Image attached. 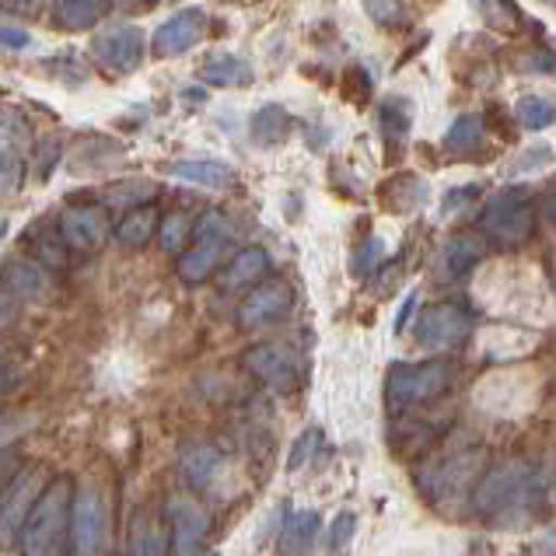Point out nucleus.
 I'll return each mask as SVG.
<instances>
[{"label": "nucleus", "instance_id": "22", "mask_svg": "<svg viewBox=\"0 0 556 556\" xmlns=\"http://www.w3.org/2000/svg\"><path fill=\"white\" fill-rule=\"evenodd\" d=\"M266 269H269V256L260 245H249V249L238 252V256L231 260V266L220 274V283H225L228 291H242V288H249V283L263 280Z\"/></svg>", "mask_w": 556, "mask_h": 556}, {"label": "nucleus", "instance_id": "35", "mask_svg": "<svg viewBox=\"0 0 556 556\" xmlns=\"http://www.w3.org/2000/svg\"><path fill=\"white\" fill-rule=\"evenodd\" d=\"M22 189V157L14 151H0V197H11Z\"/></svg>", "mask_w": 556, "mask_h": 556}, {"label": "nucleus", "instance_id": "7", "mask_svg": "<svg viewBox=\"0 0 556 556\" xmlns=\"http://www.w3.org/2000/svg\"><path fill=\"white\" fill-rule=\"evenodd\" d=\"M102 490L94 483H77L71 497V553L74 556H99L102 549Z\"/></svg>", "mask_w": 556, "mask_h": 556}, {"label": "nucleus", "instance_id": "11", "mask_svg": "<svg viewBox=\"0 0 556 556\" xmlns=\"http://www.w3.org/2000/svg\"><path fill=\"white\" fill-rule=\"evenodd\" d=\"M291 305H294V291L288 280H263L245 294L242 308H238V323H242V329H260L266 323L283 319Z\"/></svg>", "mask_w": 556, "mask_h": 556}, {"label": "nucleus", "instance_id": "44", "mask_svg": "<svg viewBox=\"0 0 556 556\" xmlns=\"http://www.w3.org/2000/svg\"><path fill=\"white\" fill-rule=\"evenodd\" d=\"M549 157H553V151H549L546 144H539L535 151H529V154H526V162H518V165H515V172H526V168H539V165H546V162H549Z\"/></svg>", "mask_w": 556, "mask_h": 556}, {"label": "nucleus", "instance_id": "54", "mask_svg": "<svg viewBox=\"0 0 556 556\" xmlns=\"http://www.w3.org/2000/svg\"><path fill=\"white\" fill-rule=\"evenodd\" d=\"M549 4H556V0H549Z\"/></svg>", "mask_w": 556, "mask_h": 556}, {"label": "nucleus", "instance_id": "19", "mask_svg": "<svg viewBox=\"0 0 556 556\" xmlns=\"http://www.w3.org/2000/svg\"><path fill=\"white\" fill-rule=\"evenodd\" d=\"M4 280L14 298H25V301H46L50 298V274H46V266L36 263V260H18L14 256L8 266H4Z\"/></svg>", "mask_w": 556, "mask_h": 556}, {"label": "nucleus", "instance_id": "18", "mask_svg": "<svg viewBox=\"0 0 556 556\" xmlns=\"http://www.w3.org/2000/svg\"><path fill=\"white\" fill-rule=\"evenodd\" d=\"M220 463H225V458H220V452L214 448V444L193 441V444H186L182 455H179V472L193 490H206L217 480Z\"/></svg>", "mask_w": 556, "mask_h": 556}, {"label": "nucleus", "instance_id": "46", "mask_svg": "<svg viewBox=\"0 0 556 556\" xmlns=\"http://www.w3.org/2000/svg\"><path fill=\"white\" fill-rule=\"evenodd\" d=\"M472 197H476V189H472V186H466V189H455V193H448V197H444V214H452L455 206L469 203Z\"/></svg>", "mask_w": 556, "mask_h": 556}, {"label": "nucleus", "instance_id": "17", "mask_svg": "<svg viewBox=\"0 0 556 556\" xmlns=\"http://www.w3.org/2000/svg\"><path fill=\"white\" fill-rule=\"evenodd\" d=\"M486 256V245L480 238H469V235H458L448 238L438 252V277L441 280H455V277H466L469 269Z\"/></svg>", "mask_w": 556, "mask_h": 556}, {"label": "nucleus", "instance_id": "13", "mask_svg": "<svg viewBox=\"0 0 556 556\" xmlns=\"http://www.w3.org/2000/svg\"><path fill=\"white\" fill-rule=\"evenodd\" d=\"M242 364L249 375H256L263 386L277 392H291L298 386V364L294 357L277 343H256L242 354Z\"/></svg>", "mask_w": 556, "mask_h": 556}, {"label": "nucleus", "instance_id": "33", "mask_svg": "<svg viewBox=\"0 0 556 556\" xmlns=\"http://www.w3.org/2000/svg\"><path fill=\"white\" fill-rule=\"evenodd\" d=\"M323 448V431H315V427H308L305 434H301L294 444H291V455H288V472H301L315 455H319Z\"/></svg>", "mask_w": 556, "mask_h": 556}, {"label": "nucleus", "instance_id": "12", "mask_svg": "<svg viewBox=\"0 0 556 556\" xmlns=\"http://www.w3.org/2000/svg\"><path fill=\"white\" fill-rule=\"evenodd\" d=\"M203 31H206V14L200 8L176 11L168 22L157 25L154 39H151V50L162 60L182 56L186 50H193V46L203 39Z\"/></svg>", "mask_w": 556, "mask_h": 556}, {"label": "nucleus", "instance_id": "55", "mask_svg": "<svg viewBox=\"0 0 556 556\" xmlns=\"http://www.w3.org/2000/svg\"><path fill=\"white\" fill-rule=\"evenodd\" d=\"M0 357H4V354H0Z\"/></svg>", "mask_w": 556, "mask_h": 556}, {"label": "nucleus", "instance_id": "41", "mask_svg": "<svg viewBox=\"0 0 556 556\" xmlns=\"http://www.w3.org/2000/svg\"><path fill=\"white\" fill-rule=\"evenodd\" d=\"M0 46H8V50H25V46H31V36L18 25H0Z\"/></svg>", "mask_w": 556, "mask_h": 556}, {"label": "nucleus", "instance_id": "24", "mask_svg": "<svg viewBox=\"0 0 556 556\" xmlns=\"http://www.w3.org/2000/svg\"><path fill=\"white\" fill-rule=\"evenodd\" d=\"M217 263H220V245L200 242L197 238V245H189L179 256V280L182 283H203L217 269Z\"/></svg>", "mask_w": 556, "mask_h": 556}, {"label": "nucleus", "instance_id": "40", "mask_svg": "<svg viewBox=\"0 0 556 556\" xmlns=\"http://www.w3.org/2000/svg\"><path fill=\"white\" fill-rule=\"evenodd\" d=\"M56 157H60V140L50 137V140H46V144L39 148V179H50V176H53Z\"/></svg>", "mask_w": 556, "mask_h": 556}, {"label": "nucleus", "instance_id": "52", "mask_svg": "<svg viewBox=\"0 0 556 556\" xmlns=\"http://www.w3.org/2000/svg\"><path fill=\"white\" fill-rule=\"evenodd\" d=\"M549 217H553V220H556V197H553V200H549Z\"/></svg>", "mask_w": 556, "mask_h": 556}, {"label": "nucleus", "instance_id": "42", "mask_svg": "<svg viewBox=\"0 0 556 556\" xmlns=\"http://www.w3.org/2000/svg\"><path fill=\"white\" fill-rule=\"evenodd\" d=\"M18 469H22V458L18 455H14L11 448L0 452V494H4V486L11 483V476L18 472Z\"/></svg>", "mask_w": 556, "mask_h": 556}, {"label": "nucleus", "instance_id": "5", "mask_svg": "<svg viewBox=\"0 0 556 556\" xmlns=\"http://www.w3.org/2000/svg\"><path fill=\"white\" fill-rule=\"evenodd\" d=\"M476 469H480V458H476L472 452L448 455V458H441V463L420 466L417 486L434 507H448V504H458L466 497V490L476 483Z\"/></svg>", "mask_w": 556, "mask_h": 556}, {"label": "nucleus", "instance_id": "28", "mask_svg": "<svg viewBox=\"0 0 556 556\" xmlns=\"http://www.w3.org/2000/svg\"><path fill=\"white\" fill-rule=\"evenodd\" d=\"M154 200V186L144 182V179H123V182H113L105 189V203L116 206V211H134V206H144Z\"/></svg>", "mask_w": 556, "mask_h": 556}, {"label": "nucleus", "instance_id": "3", "mask_svg": "<svg viewBox=\"0 0 556 556\" xmlns=\"http://www.w3.org/2000/svg\"><path fill=\"white\" fill-rule=\"evenodd\" d=\"M452 368L444 361H424V364H392L386 378V400L392 413L417 409L424 403H434L448 389Z\"/></svg>", "mask_w": 556, "mask_h": 556}, {"label": "nucleus", "instance_id": "23", "mask_svg": "<svg viewBox=\"0 0 556 556\" xmlns=\"http://www.w3.org/2000/svg\"><path fill=\"white\" fill-rule=\"evenodd\" d=\"M203 81L214 88H238L252 81V67L235 53H214L203 63Z\"/></svg>", "mask_w": 556, "mask_h": 556}, {"label": "nucleus", "instance_id": "49", "mask_svg": "<svg viewBox=\"0 0 556 556\" xmlns=\"http://www.w3.org/2000/svg\"><path fill=\"white\" fill-rule=\"evenodd\" d=\"M539 549H543L546 556H556V529H549L543 539H539Z\"/></svg>", "mask_w": 556, "mask_h": 556}, {"label": "nucleus", "instance_id": "27", "mask_svg": "<svg viewBox=\"0 0 556 556\" xmlns=\"http://www.w3.org/2000/svg\"><path fill=\"white\" fill-rule=\"evenodd\" d=\"M483 144V119L480 116H458L452 126H448V134H444V148H448L452 154H469Z\"/></svg>", "mask_w": 556, "mask_h": 556}, {"label": "nucleus", "instance_id": "14", "mask_svg": "<svg viewBox=\"0 0 556 556\" xmlns=\"http://www.w3.org/2000/svg\"><path fill=\"white\" fill-rule=\"evenodd\" d=\"M105 235H109V220L99 206H71V211L60 214V238L67 249L91 252L105 242Z\"/></svg>", "mask_w": 556, "mask_h": 556}, {"label": "nucleus", "instance_id": "30", "mask_svg": "<svg viewBox=\"0 0 556 556\" xmlns=\"http://www.w3.org/2000/svg\"><path fill=\"white\" fill-rule=\"evenodd\" d=\"M378 123L386 130L389 140H403L409 134V123H413V109L406 99H386L378 109Z\"/></svg>", "mask_w": 556, "mask_h": 556}, {"label": "nucleus", "instance_id": "39", "mask_svg": "<svg viewBox=\"0 0 556 556\" xmlns=\"http://www.w3.org/2000/svg\"><path fill=\"white\" fill-rule=\"evenodd\" d=\"M518 71H526V74H556V56H549V53L521 56L518 60Z\"/></svg>", "mask_w": 556, "mask_h": 556}, {"label": "nucleus", "instance_id": "53", "mask_svg": "<svg viewBox=\"0 0 556 556\" xmlns=\"http://www.w3.org/2000/svg\"><path fill=\"white\" fill-rule=\"evenodd\" d=\"M189 556H203V553H197V549H193V553H189Z\"/></svg>", "mask_w": 556, "mask_h": 556}, {"label": "nucleus", "instance_id": "16", "mask_svg": "<svg viewBox=\"0 0 556 556\" xmlns=\"http://www.w3.org/2000/svg\"><path fill=\"white\" fill-rule=\"evenodd\" d=\"M165 172L172 179L200 189H225L235 182V168L228 162H220V157H179Z\"/></svg>", "mask_w": 556, "mask_h": 556}, {"label": "nucleus", "instance_id": "43", "mask_svg": "<svg viewBox=\"0 0 556 556\" xmlns=\"http://www.w3.org/2000/svg\"><path fill=\"white\" fill-rule=\"evenodd\" d=\"M18 312H22V298L0 294V329H8L14 319H18Z\"/></svg>", "mask_w": 556, "mask_h": 556}, {"label": "nucleus", "instance_id": "9", "mask_svg": "<svg viewBox=\"0 0 556 556\" xmlns=\"http://www.w3.org/2000/svg\"><path fill=\"white\" fill-rule=\"evenodd\" d=\"M91 53L109 74H130L144 60V31L137 25H113L91 42Z\"/></svg>", "mask_w": 556, "mask_h": 556}, {"label": "nucleus", "instance_id": "4", "mask_svg": "<svg viewBox=\"0 0 556 556\" xmlns=\"http://www.w3.org/2000/svg\"><path fill=\"white\" fill-rule=\"evenodd\" d=\"M46 486V469L39 463H28L11 476V483L0 494V546H18V535L25 529V518L31 515L39 494Z\"/></svg>", "mask_w": 556, "mask_h": 556}, {"label": "nucleus", "instance_id": "48", "mask_svg": "<svg viewBox=\"0 0 556 556\" xmlns=\"http://www.w3.org/2000/svg\"><path fill=\"white\" fill-rule=\"evenodd\" d=\"M11 381H14V368H11L4 357H0V392L11 389Z\"/></svg>", "mask_w": 556, "mask_h": 556}, {"label": "nucleus", "instance_id": "21", "mask_svg": "<svg viewBox=\"0 0 556 556\" xmlns=\"http://www.w3.org/2000/svg\"><path fill=\"white\" fill-rule=\"evenodd\" d=\"M288 134H291V113L277 102L256 109L249 119V137H252V144H260V148H277L288 140Z\"/></svg>", "mask_w": 556, "mask_h": 556}, {"label": "nucleus", "instance_id": "20", "mask_svg": "<svg viewBox=\"0 0 556 556\" xmlns=\"http://www.w3.org/2000/svg\"><path fill=\"white\" fill-rule=\"evenodd\" d=\"M323 521L315 511H291L280 529V556H312L315 543H319Z\"/></svg>", "mask_w": 556, "mask_h": 556}, {"label": "nucleus", "instance_id": "34", "mask_svg": "<svg viewBox=\"0 0 556 556\" xmlns=\"http://www.w3.org/2000/svg\"><path fill=\"white\" fill-rule=\"evenodd\" d=\"M354 532H357V515L354 511H340L337 518H332V526L326 532V549L337 556L343 553L346 546L354 543Z\"/></svg>", "mask_w": 556, "mask_h": 556}, {"label": "nucleus", "instance_id": "32", "mask_svg": "<svg viewBox=\"0 0 556 556\" xmlns=\"http://www.w3.org/2000/svg\"><path fill=\"white\" fill-rule=\"evenodd\" d=\"M189 235H193V225H189V217L182 211L165 214L162 220H157V245H162L165 252H179Z\"/></svg>", "mask_w": 556, "mask_h": 556}, {"label": "nucleus", "instance_id": "50", "mask_svg": "<svg viewBox=\"0 0 556 556\" xmlns=\"http://www.w3.org/2000/svg\"><path fill=\"white\" fill-rule=\"evenodd\" d=\"M14 431V424H11V417H4V413H0V444L8 441V434Z\"/></svg>", "mask_w": 556, "mask_h": 556}, {"label": "nucleus", "instance_id": "26", "mask_svg": "<svg viewBox=\"0 0 556 556\" xmlns=\"http://www.w3.org/2000/svg\"><path fill=\"white\" fill-rule=\"evenodd\" d=\"M113 4V0H56V25L67 28V31H81L91 28L94 22L102 18V11Z\"/></svg>", "mask_w": 556, "mask_h": 556}, {"label": "nucleus", "instance_id": "37", "mask_svg": "<svg viewBox=\"0 0 556 556\" xmlns=\"http://www.w3.org/2000/svg\"><path fill=\"white\" fill-rule=\"evenodd\" d=\"M381 256H386V245H381V238H368L357 252H354V274L357 277H368L371 269H378Z\"/></svg>", "mask_w": 556, "mask_h": 556}, {"label": "nucleus", "instance_id": "15", "mask_svg": "<svg viewBox=\"0 0 556 556\" xmlns=\"http://www.w3.org/2000/svg\"><path fill=\"white\" fill-rule=\"evenodd\" d=\"M172 532L165 515L157 511H137L126 535V556H168Z\"/></svg>", "mask_w": 556, "mask_h": 556}, {"label": "nucleus", "instance_id": "45", "mask_svg": "<svg viewBox=\"0 0 556 556\" xmlns=\"http://www.w3.org/2000/svg\"><path fill=\"white\" fill-rule=\"evenodd\" d=\"M39 8H42V0H0V11H11V14H31Z\"/></svg>", "mask_w": 556, "mask_h": 556}, {"label": "nucleus", "instance_id": "36", "mask_svg": "<svg viewBox=\"0 0 556 556\" xmlns=\"http://www.w3.org/2000/svg\"><path fill=\"white\" fill-rule=\"evenodd\" d=\"M231 235V228H228V220H225V214H203L200 217V225L193 228V238H200V242H217V245H225V238Z\"/></svg>", "mask_w": 556, "mask_h": 556}, {"label": "nucleus", "instance_id": "2", "mask_svg": "<svg viewBox=\"0 0 556 556\" xmlns=\"http://www.w3.org/2000/svg\"><path fill=\"white\" fill-rule=\"evenodd\" d=\"M71 476H56L42 486V494L25 518L18 535L22 556H67L71 553Z\"/></svg>", "mask_w": 556, "mask_h": 556}, {"label": "nucleus", "instance_id": "1", "mask_svg": "<svg viewBox=\"0 0 556 556\" xmlns=\"http://www.w3.org/2000/svg\"><path fill=\"white\" fill-rule=\"evenodd\" d=\"M539 504H543V483H539V469L526 458H504L494 469H486L472 490L476 515L501 521V526L539 515Z\"/></svg>", "mask_w": 556, "mask_h": 556}, {"label": "nucleus", "instance_id": "25", "mask_svg": "<svg viewBox=\"0 0 556 556\" xmlns=\"http://www.w3.org/2000/svg\"><path fill=\"white\" fill-rule=\"evenodd\" d=\"M157 231V211L151 203L144 206H134V211H126L123 220L116 225V238L126 245V249H140L151 242V235Z\"/></svg>", "mask_w": 556, "mask_h": 556}, {"label": "nucleus", "instance_id": "47", "mask_svg": "<svg viewBox=\"0 0 556 556\" xmlns=\"http://www.w3.org/2000/svg\"><path fill=\"white\" fill-rule=\"evenodd\" d=\"M413 305H417V294H409V298L403 301V308H400V315H395V332H403V329H406V319H409V312H413Z\"/></svg>", "mask_w": 556, "mask_h": 556}, {"label": "nucleus", "instance_id": "51", "mask_svg": "<svg viewBox=\"0 0 556 556\" xmlns=\"http://www.w3.org/2000/svg\"><path fill=\"white\" fill-rule=\"evenodd\" d=\"M8 238V220H0V242Z\"/></svg>", "mask_w": 556, "mask_h": 556}, {"label": "nucleus", "instance_id": "31", "mask_svg": "<svg viewBox=\"0 0 556 556\" xmlns=\"http://www.w3.org/2000/svg\"><path fill=\"white\" fill-rule=\"evenodd\" d=\"M476 8H480L490 28H501V31L521 28V11L515 0H476Z\"/></svg>", "mask_w": 556, "mask_h": 556}, {"label": "nucleus", "instance_id": "29", "mask_svg": "<svg viewBox=\"0 0 556 556\" xmlns=\"http://www.w3.org/2000/svg\"><path fill=\"white\" fill-rule=\"evenodd\" d=\"M515 119L526 126V130H546L549 123H556V105L539 99V94H526V99L515 102Z\"/></svg>", "mask_w": 556, "mask_h": 556}, {"label": "nucleus", "instance_id": "6", "mask_svg": "<svg viewBox=\"0 0 556 556\" xmlns=\"http://www.w3.org/2000/svg\"><path fill=\"white\" fill-rule=\"evenodd\" d=\"M480 225L501 245L526 242V238L532 235V225H535V214H532V203L526 197V189H504V193H497L483 206Z\"/></svg>", "mask_w": 556, "mask_h": 556}, {"label": "nucleus", "instance_id": "38", "mask_svg": "<svg viewBox=\"0 0 556 556\" xmlns=\"http://www.w3.org/2000/svg\"><path fill=\"white\" fill-rule=\"evenodd\" d=\"M368 14L378 25H406V8L400 0H368Z\"/></svg>", "mask_w": 556, "mask_h": 556}, {"label": "nucleus", "instance_id": "10", "mask_svg": "<svg viewBox=\"0 0 556 556\" xmlns=\"http://www.w3.org/2000/svg\"><path fill=\"white\" fill-rule=\"evenodd\" d=\"M165 521H168V532H172V543H176L182 553H193L206 543L211 535L214 521L211 511L203 504H197L193 497L186 494H172L165 501Z\"/></svg>", "mask_w": 556, "mask_h": 556}, {"label": "nucleus", "instance_id": "8", "mask_svg": "<svg viewBox=\"0 0 556 556\" xmlns=\"http://www.w3.org/2000/svg\"><path fill=\"white\" fill-rule=\"evenodd\" d=\"M413 332H417V343L427 346V351H455L463 346L472 332V315L458 305H431L417 315L413 323Z\"/></svg>", "mask_w": 556, "mask_h": 556}]
</instances>
